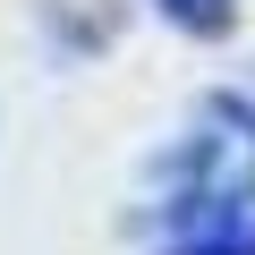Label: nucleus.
<instances>
[{"label":"nucleus","mask_w":255,"mask_h":255,"mask_svg":"<svg viewBox=\"0 0 255 255\" xmlns=\"http://www.w3.org/2000/svg\"><path fill=\"white\" fill-rule=\"evenodd\" d=\"M162 255H255V204H213V213H179Z\"/></svg>","instance_id":"obj_2"},{"label":"nucleus","mask_w":255,"mask_h":255,"mask_svg":"<svg viewBox=\"0 0 255 255\" xmlns=\"http://www.w3.org/2000/svg\"><path fill=\"white\" fill-rule=\"evenodd\" d=\"M213 204H255V102L238 94H213L196 111V128L170 153V187H162V213H213Z\"/></svg>","instance_id":"obj_1"},{"label":"nucleus","mask_w":255,"mask_h":255,"mask_svg":"<svg viewBox=\"0 0 255 255\" xmlns=\"http://www.w3.org/2000/svg\"><path fill=\"white\" fill-rule=\"evenodd\" d=\"M162 17L187 26V34H221L230 26V0H162Z\"/></svg>","instance_id":"obj_3"}]
</instances>
